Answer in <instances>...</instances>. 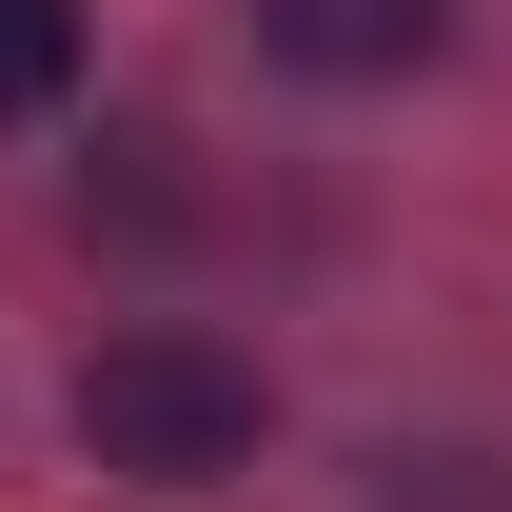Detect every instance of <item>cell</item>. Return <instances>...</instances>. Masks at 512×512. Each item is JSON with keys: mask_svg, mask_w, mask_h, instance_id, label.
Here are the masks:
<instances>
[{"mask_svg": "<svg viewBox=\"0 0 512 512\" xmlns=\"http://www.w3.org/2000/svg\"><path fill=\"white\" fill-rule=\"evenodd\" d=\"M434 20H453V0H276V60H316V79H394V60H434Z\"/></svg>", "mask_w": 512, "mask_h": 512, "instance_id": "cell-2", "label": "cell"}, {"mask_svg": "<svg viewBox=\"0 0 512 512\" xmlns=\"http://www.w3.org/2000/svg\"><path fill=\"white\" fill-rule=\"evenodd\" d=\"M79 453L99 473H138V493H217L256 453V355H217V335H99L79 355Z\"/></svg>", "mask_w": 512, "mask_h": 512, "instance_id": "cell-1", "label": "cell"}, {"mask_svg": "<svg viewBox=\"0 0 512 512\" xmlns=\"http://www.w3.org/2000/svg\"><path fill=\"white\" fill-rule=\"evenodd\" d=\"M79 79V0H0V119H40Z\"/></svg>", "mask_w": 512, "mask_h": 512, "instance_id": "cell-3", "label": "cell"}]
</instances>
